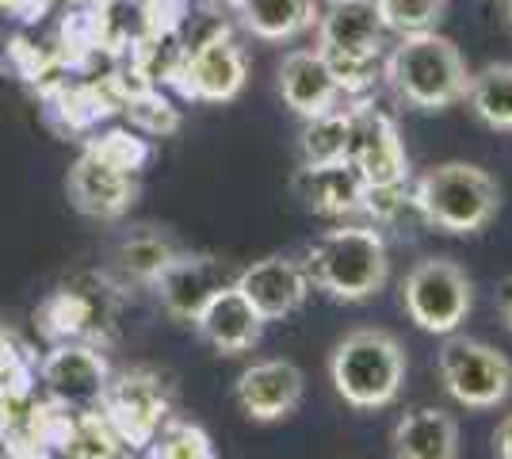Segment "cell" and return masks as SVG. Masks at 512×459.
<instances>
[{
  "label": "cell",
  "mask_w": 512,
  "mask_h": 459,
  "mask_svg": "<svg viewBox=\"0 0 512 459\" xmlns=\"http://www.w3.org/2000/svg\"><path fill=\"white\" fill-rule=\"evenodd\" d=\"M409 360L402 341L379 326L344 333L329 352V383L352 410H386L402 398Z\"/></svg>",
  "instance_id": "6da1fadb"
},
{
  "label": "cell",
  "mask_w": 512,
  "mask_h": 459,
  "mask_svg": "<svg viewBox=\"0 0 512 459\" xmlns=\"http://www.w3.org/2000/svg\"><path fill=\"white\" fill-rule=\"evenodd\" d=\"M310 287L325 291L337 303H367L390 280V249L375 226L344 222L337 230H325L306 253Z\"/></svg>",
  "instance_id": "7a4b0ae2"
},
{
  "label": "cell",
  "mask_w": 512,
  "mask_h": 459,
  "mask_svg": "<svg viewBox=\"0 0 512 459\" xmlns=\"http://www.w3.org/2000/svg\"><path fill=\"white\" fill-rule=\"evenodd\" d=\"M409 203L421 219L451 238L482 234L501 211V184L482 165L440 161L417 176Z\"/></svg>",
  "instance_id": "3957f363"
},
{
  "label": "cell",
  "mask_w": 512,
  "mask_h": 459,
  "mask_svg": "<svg viewBox=\"0 0 512 459\" xmlns=\"http://www.w3.org/2000/svg\"><path fill=\"white\" fill-rule=\"evenodd\" d=\"M386 81L398 100L417 111L455 108L467 92L470 69L463 50L440 31L402 35V43L386 58Z\"/></svg>",
  "instance_id": "277c9868"
},
{
  "label": "cell",
  "mask_w": 512,
  "mask_h": 459,
  "mask_svg": "<svg viewBox=\"0 0 512 459\" xmlns=\"http://www.w3.org/2000/svg\"><path fill=\"white\" fill-rule=\"evenodd\" d=\"M318 50L333 66L344 96H356L375 85L383 66L386 23L375 0H325L318 8Z\"/></svg>",
  "instance_id": "5b68a950"
},
{
  "label": "cell",
  "mask_w": 512,
  "mask_h": 459,
  "mask_svg": "<svg viewBox=\"0 0 512 459\" xmlns=\"http://www.w3.org/2000/svg\"><path fill=\"white\" fill-rule=\"evenodd\" d=\"M402 310L417 329L451 337L474 310V284L467 268L448 257H425L402 280Z\"/></svg>",
  "instance_id": "8992f818"
},
{
  "label": "cell",
  "mask_w": 512,
  "mask_h": 459,
  "mask_svg": "<svg viewBox=\"0 0 512 459\" xmlns=\"http://www.w3.org/2000/svg\"><path fill=\"white\" fill-rule=\"evenodd\" d=\"M436 375L467 410H497L512 398V360L478 337H444L436 352Z\"/></svg>",
  "instance_id": "52a82bcc"
},
{
  "label": "cell",
  "mask_w": 512,
  "mask_h": 459,
  "mask_svg": "<svg viewBox=\"0 0 512 459\" xmlns=\"http://www.w3.org/2000/svg\"><path fill=\"white\" fill-rule=\"evenodd\" d=\"M237 272H241V268H234L226 257L180 253V249H176V257L157 272L153 291H157L161 306L169 310L176 322H195V314L211 303L218 291H226V287L237 284Z\"/></svg>",
  "instance_id": "ba28073f"
},
{
  "label": "cell",
  "mask_w": 512,
  "mask_h": 459,
  "mask_svg": "<svg viewBox=\"0 0 512 459\" xmlns=\"http://www.w3.org/2000/svg\"><path fill=\"white\" fill-rule=\"evenodd\" d=\"M348 161L356 165L363 184L371 192H402L409 180V153L402 146V134L386 111L356 108L352 123V146Z\"/></svg>",
  "instance_id": "9c48e42d"
},
{
  "label": "cell",
  "mask_w": 512,
  "mask_h": 459,
  "mask_svg": "<svg viewBox=\"0 0 512 459\" xmlns=\"http://www.w3.org/2000/svg\"><path fill=\"white\" fill-rule=\"evenodd\" d=\"M302 394H306V375L295 360H283V356L253 360L234 383L241 414L260 425L287 421L302 406Z\"/></svg>",
  "instance_id": "30bf717a"
},
{
  "label": "cell",
  "mask_w": 512,
  "mask_h": 459,
  "mask_svg": "<svg viewBox=\"0 0 512 459\" xmlns=\"http://www.w3.org/2000/svg\"><path fill=\"white\" fill-rule=\"evenodd\" d=\"M39 375H43L50 398L69 406V410H88V406L104 402L107 387H111L107 360L96 349L77 345V341H62L58 349L46 352Z\"/></svg>",
  "instance_id": "8fae6325"
},
{
  "label": "cell",
  "mask_w": 512,
  "mask_h": 459,
  "mask_svg": "<svg viewBox=\"0 0 512 459\" xmlns=\"http://www.w3.org/2000/svg\"><path fill=\"white\" fill-rule=\"evenodd\" d=\"M234 287L253 303V310L264 322L291 318L295 310L306 306L310 291H314L302 261H291V257H260V261L245 264L237 272Z\"/></svg>",
  "instance_id": "7c38bea8"
},
{
  "label": "cell",
  "mask_w": 512,
  "mask_h": 459,
  "mask_svg": "<svg viewBox=\"0 0 512 459\" xmlns=\"http://www.w3.org/2000/svg\"><path fill=\"white\" fill-rule=\"evenodd\" d=\"M107 421L119 437L134 448H150L153 437L165 429L169 421V398L165 387L146 372H134L119 383H111L104 394Z\"/></svg>",
  "instance_id": "4fadbf2b"
},
{
  "label": "cell",
  "mask_w": 512,
  "mask_h": 459,
  "mask_svg": "<svg viewBox=\"0 0 512 459\" xmlns=\"http://www.w3.org/2000/svg\"><path fill=\"white\" fill-rule=\"evenodd\" d=\"M249 81V62L245 50L218 31L211 39L195 46L184 62V92L192 100H207V104H230L241 96V88Z\"/></svg>",
  "instance_id": "5bb4252c"
},
{
  "label": "cell",
  "mask_w": 512,
  "mask_h": 459,
  "mask_svg": "<svg viewBox=\"0 0 512 459\" xmlns=\"http://www.w3.org/2000/svg\"><path fill=\"white\" fill-rule=\"evenodd\" d=\"M279 96H283V104L295 111L302 123L341 108L344 100L337 73H333V66L321 58L314 46L291 50L279 62Z\"/></svg>",
  "instance_id": "9a60e30c"
},
{
  "label": "cell",
  "mask_w": 512,
  "mask_h": 459,
  "mask_svg": "<svg viewBox=\"0 0 512 459\" xmlns=\"http://www.w3.org/2000/svg\"><path fill=\"white\" fill-rule=\"evenodd\" d=\"M192 326H195V333H199V341L211 345L214 352H222V356H241V352H249L260 345L268 322L256 314L253 303H249L237 287H226V291H218L211 303L195 314Z\"/></svg>",
  "instance_id": "2e32d148"
},
{
  "label": "cell",
  "mask_w": 512,
  "mask_h": 459,
  "mask_svg": "<svg viewBox=\"0 0 512 459\" xmlns=\"http://www.w3.org/2000/svg\"><path fill=\"white\" fill-rule=\"evenodd\" d=\"M134 192H138L134 176L111 169L88 150L69 169V199L77 211H85L92 219H119L134 203Z\"/></svg>",
  "instance_id": "e0dca14e"
},
{
  "label": "cell",
  "mask_w": 512,
  "mask_h": 459,
  "mask_svg": "<svg viewBox=\"0 0 512 459\" xmlns=\"http://www.w3.org/2000/svg\"><path fill=\"white\" fill-rule=\"evenodd\" d=\"M394 459H459V421L440 406H413L390 429Z\"/></svg>",
  "instance_id": "ac0fdd59"
},
{
  "label": "cell",
  "mask_w": 512,
  "mask_h": 459,
  "mask_svg": "<svg viewBox=\"0 0 512 459\" xmlns=\"http://www.w3.org/2000/svg\"><path fill=\"white\" fill-rule=\"evenodd\" d=\"M299 192L318 215H337V219L363 211L367 196H371V188L363 184V176L356 173V165L348 157L333 161V165H302Z\"/></svg>",
  "instance_id": "d6986e66"
},
{
  "label": "cell",
  "mask_w": 512,
  "mask_h": 459,
  "mask_svg": "<svg viewBox=\"0 0 512 459\" xmlns=\"http://www.w3.org/2000/svg\"><path fill=\"white\" fill-rule=\"evenodd\" d=\"M318 0H237V16L245 31L264 43H291L318 23Z\"/></svg>",
  "instance_id": "ffe728a7"
},
{
  "label": "cell",
  "mask_w": 512,
  "mask_h": 459,
  "mask_svg": "<svg viewBox=\"0 0 512 459\" xmlns=\"http://www.w3.org/2000/svg\"><path fill=\"white\" fill-rule=\"evenodd\" d=\"M467 108L486 123L490 131H512V62H490L474 69L463 92Z\"/></svg>",
  "instance_id": "44dd1931"
},
{
  "label": "cell",
  "mask_w": 512,
  "mask_h": 459,
  "mask_svg": "<svg viewBox=\"0 0 512 459\" xmlns=\"http://www.w3.org/2000/svg\"><path fill=\"white\" fill-rule=\"evenodd\" d=\"M352 123H356V108H333L318 115V119H306L299 138L302 165H333L348 157L352 146Z\"/></svg>",
  "instance_id": "7402d4cb"
},
{
  "label": "cell",
  "mask_w": 512,
  "mask_h": 459,
  "mask_svg": "<svg viewBox=\"0 0 512 459\" xmlns=\"http://www.w3.org/2000/svg\"><path fill=\"white\" fill-rule=\"evenodd\" d=\"M150 448V459H218L207 429H199L192 421H165V429L153 437Z\"/></svg>",
  "instance_id": "603a6c76"
},
{
  "label": "cell",
  "mask_w": 512,
  "mask_h": 459,
  "mask_svg": "<svg viewBox=\"0 0 512 459\" xmlns=\"http://www.w3.org/2000/svg\"><path fill=\"white\" fill-rule=\"evenodd\" d=\"M375 4L383 12L386 31L417 35V31H436L451 0H375Z\"/></svg>",
  "instance_id": "cb8c5ba5"
},
{
  "label": "cell",
  "mask_w": 512,
  "mask_h": 459,
  "mask_svg": "<svg viewBox=\"0 0 512 459\" xmlns=\"http://www.w3.org/2000/svg\"><path fill=\"white\" fill-rule=\"evenodd\" d=\"M119 257H123V268H127L130 276L153 284L157 272L176 257V245L169 238H161V234H134L130 241H123Z\"/></svg>",
  "instance_id": "d4e9b609"
},
{
  "label": "cell",
  "mask_w": 512,
  "mask_h": 459,
  "mask_svg": "<svg viewBox=\"0 0 512 459\" xmlns=\"http://www.w3.org/2000/svg\"><path fill=\"white\" fill-rule=\"evenodd\" d=\"M88 153L100 157L111 169L130 173V176H138V169L150 161V146L130 131H111V134H104V138H96V142H88Z\"/></svg>",
  "instance_id": "484cf974"
},
{
  "label": "cell",
  "mask_w": 512,
  "mask_h": 459,
  "mask_svg": "<svg viewBox=\"0 0 512 459\" xmlns=\"http://www.w3.org/2000/svg\"><path fill=\"white\" fill-rule=\"evenodd\" d=\"M493 452L497 459H512V414H505L493 429Z\"/></svg>",
  "instance_id": "4316f807"
},
{
  "label": "cell",
  "mask_w": 512,
  "mask_h": 459,
  "mask_svg": "<svg viewBox=\"0 0 512 459\" xmlns=\"http://www.w3.org/2000/svg\"><path fill=\"white\" fill-rule=\"evenodd\" d=\"M497 303H501V314H505V322H509V329H512V280H505V284H501V291H497Z\"/></svg>",
  "instance_id": "83f0119b"
},
{
  "label": "cell",
  "mask_w": 512,
  "mask_h": 459,
  "mask_svg": "<svg viewBox=\"0 0 512 459\" xmlns=\"http://www.w3.org/2000/svg\"><path fill=\"white\" fill-rule=\"evenodd\" d=\"M8 364H12V337L0 329V372H4Z\"/></svg>",
  "instance_id": "f1b7e54d"
},
{
  "label": "cell",
  "mask_w": 512,
  "mask_h": 459,
  "mask_svg": "<svg viewBox=\"0 0 512 459\" xmlns=\"http://www.w3.org/2000/svg\"><path fill=\"white\" fill-rule=\"evenodd\" d=\"M509 23H512V0H509Z\"/></svg>",
  "instance_id": "f546056e"
}]
</instances>
